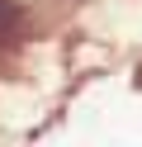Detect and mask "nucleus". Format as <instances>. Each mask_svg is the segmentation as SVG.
Instances as JSON below:
<instances>
[{
    "mask_svg": "<svg viewBox=\"0 0 142 147\" xmlns=\"http://www.w3.org/2000/svg\"><path fill=\"white\" fill-rule=\"evenodd\" d=\"M0 19H5V0H0Z\"/></svg>",
    "mask_w": 142,
    "mask_h": 147,
    "instance_id": "1",
    "label": "nucleus"
}]
</instances>
